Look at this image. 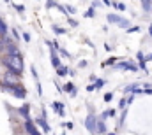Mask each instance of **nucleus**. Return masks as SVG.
<instances>
[{
    "label": "nucleus",
    "mask_w": 152,
    "mask_h": 135,
    "mask_svg": "<svg viewBox=\"0 0 152 135\" xmlns=\"http://www.w3.org/2000/svg\"><path fill=\"white\" fill-rule=\"evenodd\" d=\"M5 56H7V58H5V67L9 68L11 72L21 75V72H23V60H21V55H20L18 51H12V53H7Z\"/></svg>",
    "instance_id": "1"
},
{
    "label": "nucleus",
    "mask_w": 152,
    "mask_h": 135,
    "mask_svg": "<svg viewBox=\"0 0 152 135\" xmlns=\"http://www.w3.org/2000/svg\"><path fill=\"white\" fill-rule=\"evenodd\" d=\"M5 90H7V91H11L12 95H16L18 98H25V97H27L25 88H23V86H20L18 83H14V84H5Z\"/></svg>",
    "instance_id": "2"
},
{
    "label": "nucleus",
    "mask_w": 152,
    "mask_h": 135,
    "mask_svg": "<svg viewBox=\"0 0 152 135\" xmlns=\"http://www.w3.org/2000/svg\"><path fill=\"white\" fill-rule=\"evenodd\" d=\"M85 126H87V130H90V132H96V116H94V114H90V116L87 118V121H85Z\"/></svg>",
    "instance_id": "3"
},
{
    "label": "nucleus",
    "mask_w": 152,
    "mask_h": 135,
    "mask_svg": "<svg viewBox=\"0 0 152 135\" xmlns=\"http://www.w3.org/2000/svg\"><path fill=\"white\" fill-rule=\"evenodd\" d=\"M108 19L110 21H113V23H118V25H122V27H129V21H126V19H122V18H117V16H108Z\"/></svg>",
    "instance_id": "4"
},
{
    "label": "nucleus",
    "mask_w": 152,
    "mask_h": 135,
    "mask_svg": "<svg viewBox=\"0 0 152 135\" xmlns=\"http://www.w3.org/2000/svg\"><path fill=\"white\" fill-rule=\"evenodd\" d=\"M25 126H27V132H28V134H37V128H36V126L32 125V121H30V118L27 119V123H25Z\"/></svg>",
    "instance_id": "5"
},
{
    "label": "nucleus",
    "mask_w": 152,
    "mask_h": 135,
    "mask_svg": "<svg viewBox=\"0 0 152 135\" xmlns=\"http://www.w3.org/2000/svg\"><path fill=\"white\" fill-rule=\"evenodd\" d=\"M51 63H53V67H58L60 65V60H58V56H57L55 51H51Z\"/></svg>",
    "instance_id": "6"
},
{
    "label": "nucleus",
    "mask_w": 152,
    "mask_h": 135,
    "mask_svg": "<svg viewBox=\"0 0 152 135\" xmlns=\"http://www.w3.org/2000/svg\"><path fill=\"white\" fill-rule=\"evenodd\" d=\"M37 123L42 126V130H44V132H50V126H48V123L44 121V118H37Z\"/></svg>",
    "instance_id": "7"
},
{
    "label": "nucleus",
    "mask_w": 152,
    "mask_h": 135,
    "mask_svg": "<svg viewBox=\"0 0 152 135\" xmlns=\"http://www.w3.org/2000/svg\"><path fill=\"white\" fill-rule=\"evenodd\" d=\"M20 114H21L25 119H28V118H30V116H28V105H23V107L20 109Z\"/></svg>",
    "instance_id": "8"
},
{
    "label": "nucleus",
    "mask_w": 152,
    "mask_h": 135,
    "mask_svg": "<svg viewBox=\"0 0 152 135\" xmlns=\"http://www.w3.org/2000/svg\"><path fill=\"white\" fill-rule=\"evenodd\" d=\"M53 107H55V109L58 111V114H62V116H64V105H62V103H58V102H55V103H53Z\"/></svg>",
    "instance_id": "9"
},
{
    "label": "nucleus",
    "mask_w": 152,
    "mask_h": 135,
    "mask_svg": "<svg viewBox=\"0 0 152 135\" xmlns=\"http://www.w3.org/2000/svg\"><path fill=\"white\" fill-rule=\"evenodd\" d=\"M5 34H7V25L0 19V35H5Z\"/></svg>",
    "instance_id": "10"
},
{
    "label": "nucleus",
    "mask_w": 152,
    "mask_h": 135,
    "mask_svg": "<svg viewBox=\"0 0 152 135\" xmlns=\"http://www.w3.org/2000/svg\"><path fill=\"white\" fill-rule=\"evenodd\" d=\"M142 2H143V9H145V11L152 9V2L151 0H142Z\"/></svg>",
    "instance_id": "11"
},
{
    "label": "nucleus",
    "mask_w": 152,
    "mask_h": 135,
    "mask_svg": "<svg viewBox=\"0 0 152 135\" xmlns=\"http://www.w3.org/2000/svg\"><path fill=\"white\" fill-rule=\"evenodd\" d=\"M58 70H57V72H58V75H66V74H67V68L66 67H62V65H58Z\"/></svg>",
    "instance_id": "12"
},
{
    "label": "nucleus",
    "mask_w": 152,
    "mask_h": 135,
    "mask_svg": "<svg viewBox=\"0 0 152 135\" xmlns=\"http://www.w3.org/2000/svg\"><path fill=\"white\" fill-rule=\"evenodd\" d=\"M103 84H104V81H103V79H99V81H97V83H96V86H94V88H101V86H103Z\"/></svg>",
    "instance_id": "13"
},
{
    "label": "nucleus",
    "mask_w": 152,
    "mask_h": 135,
    "mask_svg": "<svg viewBox=\"0 0 152 135\" xmlns=\"http://www.w3.org/2000/svg\"><path fill=\"white\" fill-rule=\"evenodd\" d=\"M115 7H117V9H120V11H124V9H126V5H124V4H115Z\"/></svg>",
    "instance_id": "14"
},
{
    "label": "nucleus",
    "mask_w": 152,
    "mask_h": 135,
    "mask_svg": "<svg viewBox=\"0 0 152 135\" xmlns=\"http://www.w3.org/2000/svg\"><path fill=\"white\" fill-rule=\"evenodd\" d=\"M85 16H87V18H90V16H94V9H88V11H87V14H85Z\"/></svg>",
    "instance_id": "15"
},
{
    "label": "nucleus",
    "mask_w": 152,
    "mask_h": 135,
    "mask_svg": "<svg viewBox=\"0 0 152 135\" xmlns=\"http://www.w3.org/2000/svg\"><path fill=\"white\" fill-rule=\"evenodd\" d=\"M112 97H113L112 93H106V95H104V100H106V102H110V100H112Z\"/></svg>",
    "instance_id": "16"
},
{
    "label": "nucleus",
    "mask_w": 152,
    "mask_h": 135,
    "mask_svg": "<svg viewBox=\"0 0 152 135\" xmlns=\"http://www.w3.org/2000/svg\"><path fill=\"white\" fill-rule=\"evenodd\" d=\"M115 62V58H110V60H108V62H104V63H103V65H112V63H113Z\"/></svg>",
    "instance_id": "17"
},
{
    "label": "nucleus",
    "mask_w": 152,
    "mask_h": 135,
    "mask_svg": "<svg viewBox=\"0 0 152 135\" xmlns=\"http://www.w3.org/2000/svg\"><path fill=\"white\" fill-rule=\"evenodd\" d=\"M149 32H151V35H152V27H151V28H149Z\"/></svg>",
    "instance_id": "18"
}]
</instances>
